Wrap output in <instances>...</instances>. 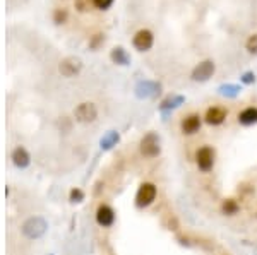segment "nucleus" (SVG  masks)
<instances>
[{"label":"nucleus","mask_w":257,"mask_h":255,"mask_svg":"<svg viewBox=\"0 0 257 255\" xmlns=\"http://www.w3.org/2000/svg\"><path fill=\"white\" fill-rule=\"evenodd\" d=\"M158 195V189L154 184H149V182H144V184H141V187H139L137 193H135V205L137 207H147V205H151L154 202V199H156Z\"/></svg>","instance_id":"nucleus-4"},{"label":"nucleus","mask_w":257,"mask_h":255,"mask_svg":"<svg viewBox=\"0 0 257 255\" xmlns=\"http://www.w3.org/2000/svg\"><path fill=\"white\" fill-rule=\"evenodd\" d=\"M240 91H242L240 86H237V84H223L218 87V93L226 98H237L240 94Z\"/></svg>","instance_id":"nucleus-19"},{"label":"nucleus","mask_w":257,"mask_h":255,"mask_svg":"<svg viewBox=\"0 0 257 255\" xmlns=\"http://www.w3.org/2000/svg\"><path fill=\"white\" fill-rule=\"evenodd\" d=\"M112 60L115 64H119V65H128V62H130V57H128V53L124 50L122 47H117L112 50Z\"/></svg>","instance_id":"nucleus-17"},{"label":"nucleus","mask_w":257,"mask_h":255,"mask_svg":"<svg viewBox=\"0 0 257 255\" xmlns=\"http://www.w3.org/2000/svg\"><path fill=\"white\" fill-rule=\"evenodd\" d=\"M184 101H185L184 96H180V94H173V96H168L166 100L161 101L160 108H161V112H172V110L179 108Z\"/></svg>","instance_id":"nucleus-14"},{"label":"nucleus","mask_w":257,"mask_h":255,"mask_svg":"<svg viewBox=\"0 0 257 255\" xmlns=\"http://www.w3.org/2000/svg\"><path fill=\"white\" fill-rule=\"evenodd\" d=\"M153 41H154L153 33L147 31V29H141V31H137L134 36V47L137 48L139 52H146L153 47Z\"/></svg>","instance_id":"nucleus-10"},{"label":"nucleus","mask_w":257,"mask_h":255,"mask_svg":"<svg viewBox=\"0 0 257 255\" xmlns=\"http://www.w3.org/2000/svg\"><path fill=\"white\" fill-rule=\"evenodd\" d=\"M226 115H228V112L225 108H221V106H211V108H207L204 119H206L209 125H221L225 122Z\"/></svg>","instance_id":"nucleus-12"},{"label":"nucleus","mask_w":257,"mask_h":255,"mask_svg":"<svg viewBox=\"0 0 257 255\" xmlns=\"http://www.w3.org/2000/svg\"><path fill=\"white\" fill-rule=\"evenodd\" d=\"M67 19V10L64 9H57L55 14H54V21L57 22V24H64Z\"/></svg>","instance_id":"nucleus-21"},{"label":"nucleus","mask_w":257,"mask_h":255,"mask_svg":"<svg viewBox=\"0 0 257 255\" xmlns=\"http://www.w3.org/2000/svg\"><path fill=\"white\" fill-rule=\"evenodd\" d=\"M180 128H182V132H184L185 135L195 134V132L201 128V117L195 115V113H191V115H187L182 120V124H180Z\"/></svg>","instance_id":"nucleus-11"},{"label":"nucleus","mask_w":257,"mask_h":255,"mask_svg":"<svg viewBox=\"0 0 257 255\" xmlns=\"http://www.w3.org/2000/svg\"><path fill=\"white\" fill-rule=\"evenodd\" d=\"M139 149H141V154L144 158H156L161 153V140L158 134L154 132H147V134L142 137L141 142H139Z\"/></svg>","instance_id":"nucleus-1"},{"label":"nucleus","mask_w":257,"mask_h":255,"mask_svg":"<svg viewBox=\"0 0 257 255\" xmlns=\"http://www.w3.org/2000/svg\"><path fill=\"white\" fill-rule=\"evenodd\" d=\"M214 161H216V153L211 146H202L195 153V163H197V168L202 173H209L214 168Z\"/></svg>","instance_id":"nucleus-3"},{"label":"nucleus","mask_w":257,"mask_h":255,"mask_svg":"<svg viewBox=\"0 0 257 255\" xmlns=\"http://www.w3.org/2000/svg\"><path fill=\"white\" fill-rule=\"evenodd\" d=\"M81 68H82L81 59H75V57H67L59 65L60 74L65 75V77H74V75H77L79 72H81Z\"/></svg>","instance_id":"nucleus-7"},{"label":"nucleus","mask_w":257,"mask_h":255,"mask_svg":"<svg viewBox=\"0 0 257 255\" xmlns=\"http://www.w3.org/2000/svg\"><path fill=\"white\" fill-rule=\"evenodd\" d=\"M245 47H247L249 53H254V55H257V34H252V36L249 38L247 43H245Z\"/></svg>","instance_id":"nucleus-20"},{"label":"nucleus","mask_w":257,"mask_h":255,"mask_svg":"<svg viewBox=\"0 0 257 255\" xmlns=\"http://www.w3.org/2000/svg\"><path fill=\"white\" fill-rule=\"evenodd\" d=\"M84 199V193L81 189H72L70 190V202H81Z\"/></svg>","instance_id":"nucleus-22"},{"label":"nucleus","mask_w":257,"mask_h":255,"mask_svg":"<svg viewBox=\"0 0 257 255\" xmlns=\"http://www.w3.org/2000/svg\"><path fill=\"white\" fill-rule=\"evenodd\" d=\"M161 93V84L158 82H153V81H142L135 86V96L137 98H154Z\"/></svg>","instance_id":"nucleus-8"},{"label":"nucleus","mask_w":257,"mask_h":255,"mask_svg":"<svg viewBox=\"0 0 257 255\" xmlns=\"http://www.w3.org/2000/svg\"><path fill=\"white\" fill-rule=\"evenodd\" d=\"M239 122L242 125H254L257 124V108L251 106V108H245L244 112L239 113Z\"/></svg>","instance_id":"nucleus-15"},{"label":"nucleus","mask_w":257,"mask_h":255,"mask_svg":"<svg viewBox=\"0 0 257 255\" xmlns=\"http://www.w3.org/2000/svg\"><path fill=\"white\" fill-rule=\"evenodd\" d=\"M12 161L14 165L17 166V168H26V166L29 165V161H31V158H29V153L24 149V147H16V149L12 151Z\"/></svg>","instance_id":"nucleus-13"},{"label":"nucleus","mask_w":257,"mask_h":255,"mask_svg":"<svg viewBox=\"0 0 257 255\" xmlns=\"http://www.w3.org/2000/svg\"><path fill=\"white\" fill-rule=\"evenodd\" d=\"M96 221L100 226L108 228L115 223V211L108 204H101L96 211Z\"/></svg>","instance_id":"nucleus-9"},{"label":"nucleus","mask_w":257,"mask_h":255,"mask_svg":"<svg viewBox=\"0 0 257 255\" xmlns=\"http://www.w3.org/2000/svg\"><path fill=\"white\" fill-rule=\"evenodd\" d=\"M240 211V204L235 199H225L221 202V212L225 216H235Z\"/></svg>","instance_id":"nucleus-18"},{"label":"nucleus","mask_w":257,"mask_h":255,"mask_svg":"<svg viewBox=\"0 0 257 255\" xmlns=\"http://www.w3.org/2000/svg\"><path fill=\"white\" fill-rule=\"evenodd\" d=\"M119 140H120L119 132L110 130L107 135H103V137H101V140H100V146H101V149L108 151V149H112L113 146H117V144H119Z\"/></svg>","instance_id":"nucleus-16"},{"label":"nucleus","mask_w":257,"mask_h":255,"mask_svg":"<svg viewBox=\"0 0 257 255\" xmlns=\"http://www.w3.org/2000/svg\"><path fill=\"white\" fill-rule=\"evenodd\" d=\"M93 3H94V7H98V9L105 10V9H108V7L112 5L113 0H93Z\"/></svg>","instance_id":"nucleus-23"},{"label":"nucleus","mask_w":257,"mask_h":255,"mask_svg":"<svg viewBox=\"0 0 257 255\" xmlns=\"http://www.w3.org/2000/svg\"><path fill=\"white\" fill-rule=\"evenodd\" d=\"M242 82H244V84H254L256 82L254 72H245V74L242 75Z\"/></svg>","instance_id":"nucleus-24"},{"label":"nucleus","mask_w":257,"mask_h":255,"mask_svg":"<svg viewBox=\"0 0 257 255\" xmlns=\"http://www.w3.org/2000/svg\"><path fill=\"white\" fill-rule=\"evenodd\" d=\"M47 228L48 223L43 218H40V216H35V218H29L28 221L22 224V233H24L26 238L36 240L47 233Z\"/></svg>","instance_id":"nucleus-2"},{"label":"nucleus","mask_w":257,"mask_h":255,"mask_svg":"<svg viewBox=\"0 0 257 255\" xmlns=\"http://www.w3.org/2000/svg\"><path fill=\"white\" fill-rule=\"evenodd\" d=\"M214 62L213 60H204L199 65H195V68L192 70V79L195 82H206L213 77L214 74Z\"/></svg>","instance_id":"nucleus-6"},{"label":"nucleus","mask_w":257,"mask_h":255,"mask_svg":"<svg viewBox=\"0 0 257 255\" xmlns=\"http://www.w3.org/2000/svg\"><path fill=\"white\" fill-rule=\"evenodd\" d=\"M74 117L77 122L81 124H91L96 120L98 117V110L94 106V103H81L77 108L74 110Z\"/></svg>","instance_id":"nucleus-5"}]
</instances>
